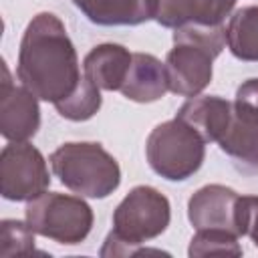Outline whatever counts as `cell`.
Segmentation results:
<instances>
[{
  "instance_id": "obj_1",
  "label": "cell",
  "mask_w": 258,
  "mask_h": 258,
  "mask_svg": "<svg viewBox=\"0 0 258 258\" xmlns=\"http://www.w3.org/2000/svg\"><path fill=\"white\" fill-rule=\"evenodd\" d=\"M16 77L34 97L52 105L81 83L75 44L52 12H40L28 22L20 40Z\"/></svg>"
},
{
  "instance_id": "obj_2",
  "label": "cell",
  "mask_w": 258,
  "mask_h": 258,
  "mask_svg": "<svg viewBox=\"0 0 258 258\" xmlns=\"http://www.w3.org/2000/svg\"><path fill=\"white\" fill-rule=\"evenodd\" d=\"M224 46V24H185L173 28V48L165 56L169 91L177 97H198L210 85L214 58Z\"/></svg>"
},
{
  "instance_id": "obj_3",
  "label": "cell",
  "mask_w": 258,
  "mask_h": 258,
  "mask_svg": "<svg viewBox=\"0 0 258 258\" xmlns=\"http://www.w3.org/2000/svg\"><path fill=\"white\" fill-rule=\"evenodd\" d=\"M169 220V200L151 185H135L113 212V230L101 248V256H135L143 252H157L141 248V244L161 236L167 230Z\"/></svg>"
},
{
  "instance_id": "obj_4",
  "label": "cell",
  "mask_w": 258,
  "mask_h": 258,
  "mask_svg": "<svg viewBox=\"0 0 258 258\" xmlns=\"http://www.w3.org/2000/svg\"><path fill=\"white\" fill-rule=\"evenodd\" d=\"M48 161L60 183L83 198L103 200L121 183L117 159L95 141L62 143L50 153Z\"/></svg>"
},
{
  "instance_id": "obj_5",
  "label": "cell",
  "mask_w": 258,
  "mask_h": 258,
  "mask_svg": "<svg viewBox=\"0 0 258 258\" xmlns=\"http://www.w3.org/2000/svg\"><path fill=\"white\" fill-rule=\"evenodd\" d=\"M149 167L169 181L191 177L204 163L206 141L181 119H169L151 129L145 141Z\"/></svg>"
},
{
  "instance_id": "obj_6",
  "label": "cell",
  "mask_w": 258,
  "mask_h": 258,
  "mask_svg": "<svg viewBox=\"0 0 258 258\" xmlns=\"http://www.w3.org/2000/svg\"><path fill=\"white\" fill-rule=\"evenodd\" d=\"M93 210L83 196L44 191L26 206V222L48 240L75 246L81 244L93 228Z\"/></svg>"
},
{
  "instance_id": "obj_7",
  "label": "cell",
  "mask_w": 258,
  "mask_h": 258,
  "mask_svg": "<svg viewBox=\"0 0 258 258\" xmlns=\"http://www.w3.org/2000/svg\"><path fill=\"white\" fill-rule=\"evenodd\" d=\"M50 185L44 155L28 141H10L0 153V194L10 202H30Z\"/></svg>"
},
{
  "instance_id": "obj_8",
  "label": "cell",
  "mask_w": 258,
  "mask_h": 258,
  "mask_svg": "<svg viewBox=\"0 0 258 258\" xmlns=\"http://www.w3.org/2000/svg\"><path fill=\"white\" fill-rule=\"evenodd\" d=\"M4 79L0 87V133L6 141H28L40 127L38 97L26 87L10 81L8 69L2 67Z\"/></svg>"
},
{
  "instance_id": "obj_9",
  "label": "cell",
  "mask_w": 258,
  "mask_h": 258,
  "mask_svg": "<svg viewBox=\"0 0 258 258\" xmlns=\"http://www.w3.org/2000/svg\"><path fill=\"white\" fill-rule=\"evenodd\" d=\"M238 200L240 196L232 187L220 183L204 185L187 202V220L196 230H224L240 238Z\"/></svg>"
},
{
  "instance_id": "obj_10",
  "label": "cell",
  "mask_w": 258,
  "mask_h": 258,
  "mask_svg": "<svg viewBox=\"0 0 258 258\" xmlns=\"http://www.w3.org/2000/svg\"><path fill=\"white\" fill-rule=\"evenodd\" d=\"M234 107L218 95L189 97L177 111V119L194 127L206 143H218L230 127Z\"/></svg>"
},
{
  "instance_id": "obj_11",
  "label": "cell",
  "mask_w": 258,
  "mask_h": 258,
  "mask_svg": "<svg viewBox=\"0 0 258 258\" xmlns=\"http://www.w3.org/2000/svg\"><path fill=\"white\" fill-rule=\"evenodd\" d=\"M236 0H157L155 22L163 28L185 24H224L234 10Z\"/></svg>"
},
{
  "instance_id": "obj_12",
  "label": "cell",
  "mask_w": 258,
  "mask_h": 258,
  "mask_svg": "<svg viewBox=\"0 0 258 258\" xmlns=\"http://www.w3.org/2000/svg\"><path fill=\"white\" fill-rule=\"evenodd\" d=\"M93 24L137 26L157 12V0H71Z\"/></svg>"
},
{
  "instance_id": "obj_13",
  "label": "cell",
  "mask_w": 258,
  "mask_h": 258,
  "mask_svg": "<svg viewBox=\"0 0 258 258\" xmlns=\"http://www.w3.org/2000/svg\"><path fill=\"white\" fill-rule=\"evenodd\" d=\"M167 91L169 83L165 62L147 52H133L121 95L135 103H153L159 101Z\"/></svg>"
},
{
  "instance_id": "obj_14",
  "label": "cell",
  "mask_w": 258,
  "mask_h": 258,
  "mask_svg": "<svg viewBox=\"0 0 258 258\" xmlns=\"http://www.w3.org/2000/svg\"><path fill=\"white\" fill-rule=\"evenodd\" d=\"M133 52L115 42L97 44L83 60L85 77L101 91H121L131 67Z\"/></svg>"
},
{
  "instance_id": "obj_15",
  "label": "cell",
  "mask_w": 258,
  "mask_h": 258,
  "mask_svg": "<svg viewBox=\"0 0 258 258\" xmlns=\"http://www.w3.org/2000/svg\"><path fill=\"white\" fill-rule=\"evenodd\" d=\"M234 167L246 175H258V123L232 115L230 127L218 141Z\"/></svg>"
},
{
  "instance_id": "obj_16",
  "label": "cell",
  "mask_w": 258,
  "mask_h": 258,
  "mask_svg": "<svg viewBox=\"0 0 258 258\" xmlns=\"http://www.w3.org/2000/svg\"><path fill=\"white\" fill-rule=\"evenodd\" d=\"M226 44L236 58L258 62V6H244L230 16Z\"/></svg>"
},
{
  "instance_id": "obj_17",
  "label": "cell",
  "mask_w": 258,
  "mask_h": 258,
  "mask_svg": "<svg viewBox=\"0 0 258 258\" xmlns=\"http://www.w3.org/2000/svg\"><path fill=\"white\" fill-rule=\"evenodd\" d=\"M101 103H103L101 89L97 85H93L87 77H83L81 83L77 85V89L69 97L54 103V109L60 117H64L69 121H87L99 113Z\"/></svg>"
},
{
  "instance_id": "obj_18",
  "label": "cell",
  "mask_w": 258,
  "mask_h": 258,
  "mask_svg": "<svg viewBox=\"0 0 258 258\" xmlns=\"http://www.w3.org/2000/svg\"><path fill=\"white\" fill-rule=\"evenodd\" d=\"M187 254L191 258L204 256H242L238 236L224 230H196L189 240Z\"/></svg>"
},
{
  "instance_id": "obj_19",
  "label": "cell",
  "mask_w": 258,
  "mask_h": 258,
  "mask_svg": "<svg viewBox=\"0 0 258 258\" xmlns=\"http://www.w3.org/2000/svg\"><path fill=\"white\" fill-rule=\"evenodd\" d=\"M34 230L28 222L2 220L0 224V256H16L34 252Z\"/></svg>"
},
{
  "instance_id": "obj_20",
  "label": "cell",
  "mask_w": 258,
  "mask_h": 258,
  "mask_svg": "<svg viewBox=\"0 0 258 258\" xmlns=\"http://www.w3.org/2000/svg\"><path fill=\"white\" fill-rule=\"evenodd\" d=\"M232 107L238 117L258 123V79H248L238 87Z\"/></svg>"
},
{
  "instance_id": "obj_21",
  "label": "cell",
  "mask_w": 258,
  "mask_h": 258,
  "mask_svg": "<svg viewBox=\"0 0 258 258\" xmlns=\"http://www.w3.org/2000/svg\"><path fill=\"white\" fill-rule=\"evenodd\" d=\"M238 232L248 236L258 248V196H240L238 200Z\"/></svg>"
}]
</instances>
